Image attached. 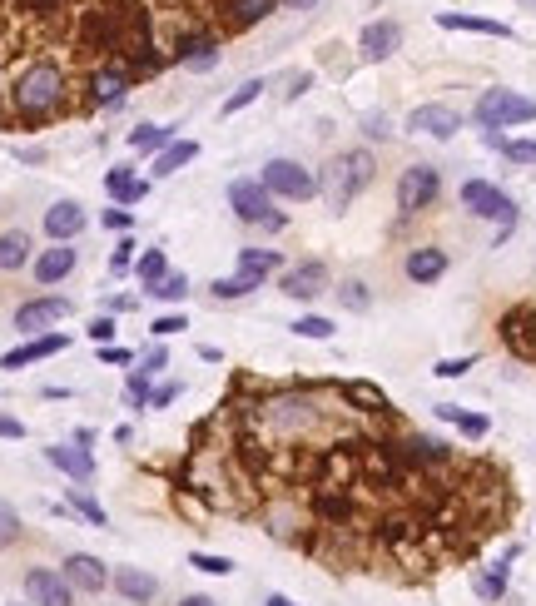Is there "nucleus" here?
<instances>
[{"label": "nucleus", "mask_w": 536, "mask_h": 606, "mask_svg": "<svg viewBox=\"0 0 536 606\" xmlns=\"http://www.w3.org/2000/svg\"><path fill=\"white\" fill-rule=\"evenodd\" d=\"M65 70L55 65V60H30L20 75H15V85H10V105L25 115V120H45V115H55L60 110V100H65Z\"/></svg>", "instance_id": "f257e3e1"}, {"label": "nucleus", "mask_w": 536, "mask_h": 606, "mask_svg": "<svg viewBox=\"0 0 536 606\" xmlns=\"http://www.w3.org/2000/svg\"><path fill=\"white\" fill-rule=\"evenodd\" d=\"M373 184V154L368 150H348V154H333L328 159V169L318 174V194L328 199V209L333 214H343L363 189Z\"/></svg>", "instance_id": "f03ea898"}, {"label": "nucleus", "mask_w": 536, "mask_h": 606, "mask_svg": "<svg viewBox=\"0 0 536 606\" xmlns=\"http://www.w3.org/2000/svg\"><path fill=\"white\" fill-rule=\"evenodd\" d=\"M259 418H264L268 433L293 438V433H308V428H318V423H323V403H318L308 388H293V393H268L264 403H259Z\"/></svg>", "instance_id": "7ed1b4c3"}, {"label": "nucleus", "mask_w": 536, "mask_h": 606, "mask_svg": "<svg viewBox=\"0 0 536 606\" xmlns=\"http://www.w3.org/2000/svg\"><path fill=\"white\" fill-rule=\"evenodd\" d=\"M462 209L477 214V219H497L492 249H502V244L512 239V229H517V199H512L507 189H497L492 179H467V184H462Z\"/></svg>", "instance_id": "20e7f679"}, {"label": "nucleus", "mask_w": 536, "mask_h": 606, "mask_svg": "<svg viewBox=\"0 0 536 606\" xmlns=\"http://www.w3.org/2000/svg\"><path fill=\"white\" fill-rule=\"evenodd\" d=\"M532 120H536V100L522 95V90L492 85V90H482V100H477V125H482V130H507V125H532Z\"/></svg>", "instance_id": "39448f33"}, {"label": "nucleus", "mask_w": 536, "mask_h": 606, "mask_svg": "<svg viewBox=\"0 0 536 606\" xmlns=\"http://www.w3.org/2000/svg\"><path fill=\"white\" fill-rule=\"evenodd\" d=\"M259 184H264L273 199H293V204H303V199H313L318 194V174L308 169V164H298V159H268L264 174H259Z\"/></svg>", "instance_id": "423d86ee"}, {"label": "nucleus", "mask_w": 536, "mask_h": 606, "mask_svg": "<svg viewBox=\"0 0 536 606\" xmlns=\"http://www.w3.org/2000/svg\"><path fill=\"white\" fill-rule=\"evenodd\" d=\"M442 199V169H432V164H407L398 174V209L412 219V214H422V209H432Z\"/></svg>", "instance_id": "0eeeda50"}, {"label": "nucleus", "mask_w": 536, "mask_h": 606, "mask_svg": "<svg viewBox=\"0 0 536 606\" xmlns=\"http://www.w3.org/2000/svg\"><path fill=\"white\" fill-rule=\"evenodd\" d=\"M229 209L244 219V224H264V229H283V214L273 209V194H268L259 179H234L229 184Z\"/></svg>", "instance_id": "6e6552de"}, {"label": "nucleus", "mask_w": 536, "mask_h": 606, "mask_svg": "<svg viewBox=\"0 0 536 606\" xmlns=\"http://www.w3.org/2000/svg\"><path fill=\"white\" fill-rule=\"evenodd\" d=\"M70 308H75V303L60 299V294H40V299H30V303H20V308H15V328H20L25 338H30V333L40 338L45 328L65 323V318H70Z\"/></svg>", "instance_id": "1a4fd4ad"}, {"label": "nucleus", "mask_w": 536, "mask_h": 606, "mask_svg": "<svg viewBox=\"0 0 536 606\" xmlns=\"http://www.w3.org/2000/svg\"><path fill=\"white\" fill-rule=\"evenodd\" d=\"M278 294H288V299H298V303H313L318 294H328V264L323 259H303V264L283 269Z\"/></svg>", "instance_id": "9d476101"}, {"label": "nucleus", "mask_w": 536, "mask_h": 606, "mask_svg": "<svg viewBox=\"0 0 536 606\" xmlns=\"http://www.w3.org/2000/svg\"><path fill=\"white\" fill-rule=\"evenodd\" d=\"M25 602L30 606H75V587L55 567H30L25 572Z\"/></svg>", "instance_id": "9b49d317"}, {"label": "nucleus", "mask_w": 536, "mask_h": 606, "mask_svg": "<svg viewBox=\"0 0 536 606\" xmlns=\"http://www.w3.org/2000/svg\"><path fill=\"white\" fill-rule=\"evenodd\" d=\"M462 130V115L452 110V105H442V100H432V105H417L412 115H407V135H427V140H452Z\"/></svg>", "instance_id": "f8f14e48"}, {"label": "nucleus", "mask_w": 536, "mask_h": 606, "mask_svg": "<svg viewBox=\"0 0 536 606\" xmlns=\"http://www.w3.org/2000/svg\"><path fill=\"white\" fill-rule=\"evenodd\" d=\"M60 572H65V582H70L75 592H90V597H100V592L110 587V577H115V572H110L95 552H70Z\"/></svg>", "instance_id": "ddd939ff"}, {"label": "nucleus", "mask_w": 536, "mask_h": 606, "mask_svg": "<svg viewBox=\"0 0 536 606\" xmlns=\"http://www.w3.org/2000/svg\"><path fill=\"white\" fill-rule=\"evenodd\" d=\"M65 348H70V338H65V333H40V338H30V343L10 348V353L0 358V368H5V373H20V368L45 363V358H55V353H65Z\"/></svg>", "instance_id": "4468645a"}, {"label": "nucleus", "mask_w": 536, "mask_h": 606, "mask_svg": "<svg viewBox=\"0 0 536 606\" xmlns=\"http://www.w3.org/2000/svg\"><path fill=\"white\" fill-rule=\"evenodd\" d=\"M358 50H363V60H373V65L388 60V55H398L402 50V25L398 20H388V15H383V20H368L363 35H358Z\"/></svg>", "instance_id": "2eb2a0df"}, {"label": "nucleus", "mask_w": 536, "mask_h": 606, "mask_svg": "<svg viewBox=\"0 0 536 606\" xmlns=\"http://www.w3.org/2000/svg\"><path fill=\"white\" fill-rule=\"evenodd\" d=\"M85 209L75 204V199H60V204H50L45 209V234L55 239V244H75L80 234H85Z\"/></svg>", "instance_id": "dca6fc26"}, {"label": "nucleus", "mask_w": 536, "mask_h": 606, "mask_svg": "<svg viewBox=\"0 0 536 606\" xmlns=\"http://www.w3.org/2000/svg\"><path fill=\"white\" fill-rule=\"evenodd\" d=\"M447 269H452V259H447V249H437V244H417V249L402 259V274H407L412 284H437Z\"/></svg>", "instance_id": "f3484780"}, {"label": "nucleus", "mask_w": 536, "mask_h": 606, "mask_svg": "<svg viewBox=\"0 0 536 606\" xmlns=\"http://www.w3.org/2000/svg\"><path fill=\"white\" fill-rule=\"evenodd\" d=\"M75 264H80V249L55 244V249H45V254L35 259V284H40V289H55V284H65V279L75 274Z\"/></svg>", "instance_id": "a211bd4d"}, {"label": "nucleus", "mask_w": 536, "mask_h": 606, "mask_svg": "<svg viewBox=\"0 0 536 606\" xmlns=\"http://www.w3.org/2000/svg\"><path fill=\"white\" fill-rule=\"evenodd\" d=\"M517 557H522V547L512 542V547H507V552L487 567V572H477V577H472V592H477L482 602H502V597H507V577H512V562H517Z\"/></svg>", "instance_id": "6ab92c4d"}, {"label": "nucleus", "mask_w": 536, "mask_h": 606, "mask_svg": "<svg viewBox=\"0 0 536 606\" xmlns=\"http://www.w3.org/2000/svg\"><path fill=\"white\" fill-rule=\"evenodd\" d=\"M110 587H115V592H120L130 606H149L154 597H159V577H149L144 567H115Z\"/></svg>", "instance_id": "aec40b11"}, {"label": "nucleus", "mask_w": 536, "mask_h": 606, "mask_svg": "<svg viewBox=\"0 0 536 606\" xmlns=\"http://www.w3.org/2000/svg\"><path fill=\"white\" fill-rule=\"evenodd\" d=\"M442 30H472V35H492V40H512L507 20H487V15H462V10H437Z\"/></svg>", "instance_id": "412c9836"}, {"label": "nucleus", "mask_w": 536, "mask_h": 606, "mask_svg": "<svg viewBox=\"0 0 536 606\" xmlns=\"http://www.w3.org/2000/svg\"><path fill=\"white\" fill-rule=\"evenodd\" d=\"M45 457H50V467H60V472L75 477V482H90V477H95V457L85 453L80 443H75V448H70V443H50Z\"/></svg>", "instance_id": "4be33fe9"}, {"label": "nucleus", "mask_w": 536, "mask_h": 606, "mask_svg": "<svg viewBox=\"0 0 536 606\" xmlns=\"http://www.w3.org/2000/svg\"><path fill=\"white\" fill-rule=\"evenodd\" d=\"M179 65H184L189 75H209V70L219 65V40H209V35L179 40Z\"/></svg>", "instance_id": "5701e85b"}, {"label": "nucleus", "mask_w": 536, "mask_h": 606, "mask_svg": "<svg viewBox=\"0 0 536 606\" xmlns=\"http://www.w3.org/2000/svg\"><path fill=\"white\" fill-rule=\"evenodd\" d=\"M432 413H437L442 423H452V428H457L462 438H472V443H482V438L492 433V418H487V413H467L462 403H437Z\"/></svg>", "instance_id": "b1692460"}, {"label": "nucleus", "mask_w": 536, "mask_h": 606, "mask_svg": "<svg viewBox=\"0 0 536 606\" xmlns=\"http://www.w3.org/2000/svg\"><path fill=\"white\" fill-rule=\"evenodd\" d=\"M502 333H507V343H512L522 358H536V308L507 313V318H502Z\"/></svg>", "instance_id": "393cba45"}, {"label": "nucleus", "mask_w": 536, "mask_h": 606, "mask_svg": "<svg viewBox=\"0 0 536 606\" xmlns=\"http://www.w3.org/2000/svg\"><path fill=\"white\" fill-rule=\"evenodd\" d=\"M189 159H199V140H174V145H164V150L154 154L149 179H169V174H179Z\"/></svg>", "instance_id": "a878e982"}, {"label": "nucleus", "mask_w": 536, "mask_h": 606, "mask_svg": "<svg viewBox=\"0 0 536 606\" xmlns=\"http://www.w3.org/2000/svg\"><path fill=\"white\" fill-rule=\"evenodd\" d=\"M105 194H110L115 204H139V199L149 194V179H134L130 164H115V169L105 174Z\"/></svg>", "instance_id": "bb28decb"}, {"label": "nucleus", "mask_w": 536, "mask_h": 606, "mask_svg": "<svg viewBox=\"0 0 536 606\" xmlns=\"http://www.w3.org/2000/svg\"><path fill=\"white\" fill-rule=\"evenodd\" d=\"M125 85H130V65H110V70H95L90 90H95V105H120L125 100Z\"/></svg>", "instance_id": "cd10ccee"}, {"label": "nucleus", "mask_w": 536, "mask_h": 606, "mask_svg": "<svg viewBox=\"0 0 536 606\" xmlns=\"http://www.w3.org/2000/svg\"><path fill=\"white\" fill-rule=\"evenodd\" d=\"M343 398H348L358 413H378V418H388V413H393L388 393H383L378 383H363V378H358V383H343Z\"/></svg>", "instance_id": "c85d7f7f"}, {"label": "nucleus", "mask_w": 536, "mask_h": 606, "mask_svg": "<svg viewBox=\"0 0 536 606\" xmlns=\"http://www.w3.org/2000/svg\"><path fill=\"white\" fill-rule=\"evenodd\" d=\"M25 264H30V234H25V229L0 234V274H15V269H25Z\"/></svg>", "instance_id": "c756f323"}, {"label": "nucleus", "mask_w": 536, "mask_h": 606, "mask_svg": "<svg viewBox=\"0 0 536 606\" xmlns=\"http://www.w3.org/2000/svg\"><path fill=\"white\" fill-rule=\"evenodd\" d=\"M273 269H283L278 249H239V274H249V279L268 284V274H273Z\"/></svg>", "instance_id": "7c9ffc66"}, {"label": "nucleus", "mask_w": 536, "mask_h": 606, "mask_svg": "<svg viewBox=\"0 0 536 606\" xmlns=\"http://www.w3.org/2000/svg\"><path fill=\"white\" fill-rule=\"evenodd\" d=\"M164 145H174V125H134L130 130V150L159 154Z\"/></svg>", "instance_id": "2f4dec72"}, {"label": "nucleus", "mask_w": 536, "mask_h": 606, "mask_svg": "<svg viewBox=\"0 0 536 606\" xmlns=\"http://www.w3.org/2000/svg\"><path fill=\"white\" fill-rule=\"evenodd\" d=\"M278 0H229V25L234 30H244V25H259L268 10H273Z\"/></svg>", "instance_id": "473e14b6"}, {"label": "nucleus", "mask_w": 536, "mask_h": 606, "mask_svg": "<svg viewBox=\"0 0 536 606\" xmlns=\"http://www.w3.org/2000/svg\"><path fill=\"white\" fill-rule=\"evenodd\" d=\"M254 289H264V284H259V279H249V274H234V279H214V284H209V294H214L219 303H229V299H249Z\"/></svg>", "instance_id": "72a5a7b5"}, {"label": "nucleus", "mask_w": 536, "mask_h": 606, "mask_svg": "<svg viewBox=\"0 0 536 606\" xmlns=\"http://www.w3.org/2000/svg\"><path fill=\"white\" fill-rule=\"evenodd\" d=\"M134 274H139V284H144V289H154V284L169 274V259H164V249H144V254H139V264H134Z\"/></svg>", "instance_id": "f704fd0d"}, {"label": "nucleus", "mask_w": 536, "mask_h": 606, "mask_svg": "<svg viewBox=\"0 0 536 606\" xmlns=\"http://www.w3.org/2000/svg\"><path fill=\"white\" fill-rule=\"evenodd\" d=\"M288 328H293L298 338H313V343H328V338L338 333V328H333V318H323V313H303V318H293Z\"/></svg>", "instance_id": "c9c22d12"}, {"label": "nucleus", "mask_w": 536, "mask_h": 606, "mask_svg": "<svg viewBox=\"0 0 536 606\" xmlns=\"http://www.w3.org/2000/svg\"><path fill=\"white\" fill-rule=\"evenodd\" d=\"M264 90H268V85H264V80H259V75H254V80H244V85H239V90H234V95H229V100L219 105V115L229 120V115H239V110H249V105H254V100H259Z\"/></svg>", "instance_id": "e433bc0d"}, {"label": "nucleus", "mask_w": 536, "mask_h": 606, "mask_svg": "<svg viewBox=\"0 0 536 606\" xmlns=\"http://www.w3.org/2000/svg\"><path fill=\"white\" fill-rule=\"evenodd\" d=\"M338 303H343L348 313H368V308H373V289H368L363 279H348V284H338Z\"/></svg>", "instance_id": "4c0bfd02"}, {"label": "nucleus", "mask_w": 536, "mask_h": 606, "mask_svg": "<svg viewBox=\"0 0 536 606\" xmlns=\"http://www.w3.org/2000/svg\"><path fill=\"white\" fill-rule=\"evenodd\" d=\"M149 299H159V303H184V299H189V274H164V279L149 289Z\"/></svg>", "instance_id": "58836bf2"}, {"label": "nucleus", "mask_w": 536, "mask_h": 606, "mask_svg": "<svg viewBox=\"0 0 536 606\" xmlns=\"http://www.w3.org/2000/svg\"><path fill=\"white\" fill-rule=\"evenodd\" d=\"M189 567L209 577H234V557H219V552H189Z\"/></svg>", "instance_id": "ea45409f"}, {"label": "nucleus", "mask_w": 536, "mask_h": 606, "mask_svg": "<svg viewBox=\"0 0 536 606\" xmlns=\"http://www.w3.org/2000/svg\"><path fill=\"white\" fill-rule=\"evenodd\" d=\"M70 507H75V512H80V517H85L90 527H110V517H105V507H100V502H95L90 492H70Z\"/></svg>", "instance_id": "a19ab883"}, {"label": "nucleus", "mask_w": 536, "mask_h": 606, "mask_svg": "<svg viewBox=\"0 0 536 606\" xmlns=\"http://www.w3.org/2000/svg\"><path fill=\"white\" fill-rule=\"evenodd\" d=\"M467 368H477V353H467V358H437L432 363L437 378H467Z\"/></svg>", "instance_id": "79ce46f5"}, {"label": "nucleus", "mask_w": 536, "mask_h": 606, "mask_svg": "<svg viewBox=\"0 0 536 606\" xmlns=\"http://www.w3.org/2000/svg\"><path fill=\"white\" fill-rule=\"evenodd\" d=\"M179 328H189V318H184V313H159V318L149 323V333H154V338H174Z\"/></svg>", "instance_id": "37998d69"}, {"label": "nucleus", "mask_w": 536, "mask_h": 606, "mask_svg": "<svg viewBox=\"0 0 536 606\" xmlns=\"http://www.w3.org/2000/svg\"><path fill=\"white\" fill-rule=\"evenodd\" d=\"M20 532H25V527H20V517L0 502V547H15V542H20Z\"/></svg>", "instance_id": "c03bdc74"}, {"label": "nucleus", "mask_w": 536, "mask_h": 606, "mask_svg": "<svg viewBox=\"0 0 536 606\" xmlns=\"http://www.w3.org/2000/svg\"><path fill=\"white\" fill-rule=\"evenodd\" d=\"M130 264H134V239L125 234V239L115 244V254H110V274H130Z\"/></svg>", "instance_id": "a18cd8bd"}, {"label": "nucleus", "mask_w": 536, "mask_h": 606, "mask_svg": "<svg viewBox=\"0 0 536 606\" xmlns=\"http://www.w3.org/2000/svg\"><path fill=\"white\" fill-rule=\"evenodd\" d=\"M125 403H130V408H144V403H149V373H139V368H134L130 388H125Z\"/></svg>", "instance_id": "49530a36"}, {"label": "nucleus", "mask_w": 536, "mask_h": 606, "mask_svg": "<svg viewBox=\"0 0 536 606\" xmlns=\"http://www.w3.org/2000/svg\"><path fill=\"white\" fill-rule=\"evenodd\" d=\"M502 154H507L512 164H536V140H507Z\"/></svg>", "instance_id": "de8ad7c7"}, {"label": "nucleus", "mask_w": 536, "mask_h": 606, "mask_svg": "<svg viewBox=\"0 0 536 606\" xmlns=\"http://www.w3.org/2000/svg\"><path fill=\"white\" fill-rule=\"evenodd\" d=\"M164 363H169V348H164V343H154V348H144V358H139V373H149V378H154Z\"/></svg>", "instance_id": "09e8293b"}, {"label": "nucleus", "mask_w": 536, "mask_h": 606, "mask_svg": "<svg viewBox=\"0 0 536 606\" xmlns=\"http://www.w3.org/2000/svg\"><path fill=\"white\" fill-rule=\"evenodd\" d=\"M363 135H368V140H388V135H393V120H388V115H368V120H363Z\"/></svg>", "instance_id": "8fccbe9b"}, {"label": "nucleus", "mask_w": 536, "mask_h": 606, "mask_svg": "<svg viewBox=\"0 0 536 606\" xmlns=\"http://www.w3.org/2000/svg\"><path fill=\"white\" fill-rule=\"evenodd\" d=\"M90 338H95L100 348H105V343H115V318H110V313H100V318L90 323Z\"/></svg>", "instance_id": "3c124183"}, {"label": "nucleus", "mask_w": 536, "mask_h": 606, "mask_svg": "<svg viewBox=\"0 0 536 606\" xmlns=\"http://www.w3.org/2000/svg\"><path fill=\"white\" fill-rule=\"evenodd\" d=\"M100 363H105V368H125V363H134V353H130V348L105 343V348H100Z\"/></svg>", "instance_id": "603ef678"}, {"label": "nucleus", "mask_w": 536, "mask_h": 606, "mask_svg": "<svg viewBox=\"0 0 536 606\" xmlns=\"http://www.w3.org/2000/svg\"><path fill=\"white\" fill-rule=\"evenodd\" d=\"M105 229H115V234H130V229H134V214H130V209H105Z\"/></svg>", "instance_id": "864d4df0"}, {"label": "nucleus", "mask_w": 536, "mask_h": 606, "mask_svg": "<svg viewBox=\"0 0 536 606\" xmlns=\"http://www.w3.org/2000/svg\"><path fill=\"white\" fill-rule=\"evenodd\" d=\"M179 393H184L179 383H164V388H154V393H149V408H169V403H174Z\"/></svg>", "instance_id": "5fc2aeb1"}, {"label": "nucleus", "mask_w": 536, "mask_h": 606, "mask_svg": "<svg viewBox=\"0 0 536 606\" xmlns=\"http://www.w3.org/2000/svg\"><path fill=\"white\" fill-rule=\"evenodd\" d=\"M0 438H25V423L10 418V413H0Z\"/></svg>", "instance_id": "6e6d98bb"}, {"label": "nucleus", "mask_w": 536, "mask_h": 606, "mask_svg": "<svg viewBox=\"0 0 536 606\" xmlns=\"http://www.w3.org/2000/svg\"><path fill=\"white\" fill-rule=\"evenodd\" d=\"M179 606H219L214 597H204V592H189V597H179Z\"/></svg>", "instance_id": "4d7b16f0"}, {"label": "nucleus", "mask_w": 536, "mask_h": 606, "mask_svg": "<svg viewBox=\"0 0 536 606\" xmlns=\"http://www.w3.org/2000/svg\"><path fill=\"white\" fill-rule=\"evenodd\" d=\"M264 606H298V602H293V597H283V592H268Z\"/></svg>", "instance_id": "13d9d810"}, {"label": "nucleus", "mask_w": 536, "mask_h": 606, "mask_svg": "<svg viewBox=\"0 0 536 606\" xmlns=\"http://www.w3.org/2000/svg\"><path fill=\"white\" fill-rule=\"evenodd\" d=\"M134 308V299H125V294H120V299H110V313H130Z\"/></svg>", "instance_id": "bf43d9fd"}, {"label": "nucleus", "mask_w": 536, "mask_h": 606, "mask_svg": "<svg viewBox=\"0 0 536 606\" xmlns=\"http://www.w3.org/2000/svg\"><path fill=\"white\" fill-rule=\"evenodd\" d=\"M293 5H298V10H308V5H318V0H293Z\"/></svg>", "instance_id": "052dcab7"}, {"label": "nucleus", "mask_w": 536, "mask_h": 606, "mask_svg": "<svg viewBox=\"0 0 536 606\" xmlns=\"http://www.w3.org/2000/svg\"><path fill=\"white\" fill-rule=\"evenodd\" d=\"M527 5H536V0H527Z\"/></svg>", "instance_id": "680f3d73"}, {"label": "nucleus", "mask_w": 536, "mask_h": 606, "mask_svg": "<svg viewBox=\"0 0 536 606\" xmlns=\"http://www.w3.org/2000/svg\"><path fill=\"white\" fill-rule=\"evenodd\" d=\"M10 606H20V602H10Z\"/></svg>", "instance_id": "e2e57ef3"}]
</instances>
